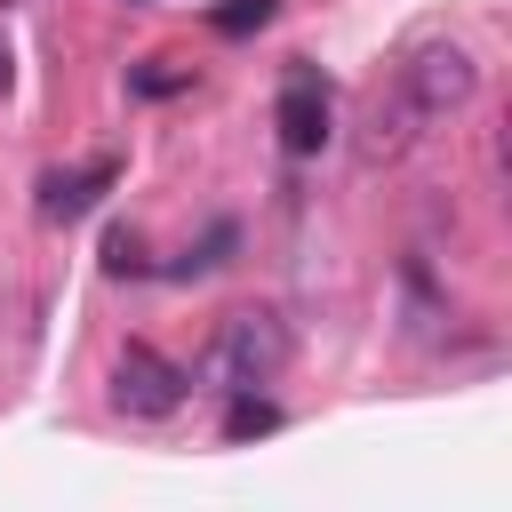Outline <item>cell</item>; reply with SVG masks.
Wrapping results in <instances>:
<instances>
[{
	"label": "cell",
	"instance_id": "1",
	"mask_svg": "<svg viewBox=\"0 0 512 512\" xmlns=\"http://www.w3.org/2000/svg\"><path fill=\"white\" fill-rule=\"evenodd\" d=\"M280 368H288L280 312H224L216 336H208V352H200V384H216V392H256Z\"/></svg>",
	"mask_w": 512,
	"mask_h": 512
},
{
	"label": "cell",
	"instance_id": "2",
	"mask_svg": "<svg viewBox=\"0 0 512 512\" xmlns=\"http://www.w3.org/2000/svg\"><path fill=\"white\" fill-rule=\"evenodd\" d=\"M392 80L416 96V112H424V120H448L456 104H472L480 64H472V48H464V40H416V48L392 64Z\"/></svg>",
	"mask_w": 512,
	"mask_h": 512
},
{
	"label": "cell",
	"instance_id": "3",
	"mask_svg": "<svg viewBox=\"0 0 512 512\" xmlns=\"http://www.w3.org/2000/svg\"><path fill=\"white\" fill-rule=\"evenodd\" d=\"M184 392H192V368H176V360L152 352V344H128V352L112 360V408H120V416L160 424V416L184 408Z\"/></svg>",
	"mask_w": 512,
	"mask_h": 512
},
{
	"label": "cell",
	"instance_id": "4",
	"mask_svg": "<svg viewBox=\"0 0 512 512\" xmlns=\"http://www.w3.org/2000/svg\"><path fill=\"white\" fill-rule=\"evenodd\" d=\"M272 128H280V152L288 160H312L328 144V72L320 64H288L280 72V104H272Z\"/></svg>",
	"mask_w": 512,
	"mask_h": 512
},
{
	"label": "cell",
	"instance_id": "5",
	"mask_svg": "<svg viewBox=\"0 0 512 512\" xmlns=\"http://www.w3.org/2000/svg\"><path fill=\"white\" fill-rule=\"evenodd\" d=\"M112 184H120V160L56 168V176H40V216H48V224H72V216H88V208H96Z\"/></svg>",
	"mask_w": 512,
	"mask_h": 512
},
{
	"label": "cell",
	"instance_id": "6",
	"mask_svg": "<svg viewBox=\"0 0 512 512\" xmlns=\"http://www.w3.org/2000/svg\"><path fill=\"white\" fill-rule=\"evenodd\" d=\"M280 424V408L264 400V392H232V408H224V440H256V432H272Z\"/></svg>",
	"mask_w": 512,
	"mask_h": 512
},
{
	"label": "cell",
	"instance_id": "7",
	"mask_svg": "<svg viewBox=\"0 0 512 512\" xmlns=\"http://www.w3.org/2000/svg\"><path fill=\"white\" fill-rule=\"evenodd\" d=\"M280 16V0H224V8H208V24L224 32V40H248V32H264Z\"/></svg>",
	"mask_w": 512,
	"mask_h": 512
},
{
	"label": "cell",
	"instance_id": "8",
	"mask_svg": "<svg viewBox=\"0 0 512 512\" xmlns=\"http://www.w3.org/2000/svg\"><path fill=\"white\" fill-rule=\"evenodd\" d=\"M104 272H120V280H128V272H152V264H144L136 224H112V232H104Z\"/></svg>",
	"mask_w": 512,
	"mask_h": 512
},
{
	"label": "cell",
	"instance_id": "9",
	"mask_svg": "<svg viewBox=\"0 0 512 512\" xmlns=\"http://www.w3.org/2000/svg\"><path fill=\"white\" fill-rule=\"evenodd\" d=\"M232 240H240V232H232V224H216V232L200 240V256H184V264H168V272H176V280H192V272H216V264L232 256Z\"/></svg>",
	"mask_w": 512,
	"mask_h": 512
},
{
	"label": "cell",
	"instance_id": "10",
	"mask_svg": "<svg viewBox=\"0 0 512 512\" xmlns=\"http://www.w3.org/2000/svg\"><path fill=\"white\" fill-rule=\"evenodd\" d=\"M136 88H144V96H176V88H184V72H160V64H144V72H136Z\"/></svg>",
	"mask_w": 512,
	"mask_h": 512
},
{
	"label": "cell",
	"instance_id": "11",
	"mask_svg": "<svg viewBox=\"0 0 512 512\" xmlns=\"http://www.w3.org/2000/svg\"><path fill=\"white\" fill-rule=\"evenodd\" d=\"M0 96H8V40H0Z\"/></svg>",
	"mask_w": 512,
	"mask_h": 512
}]
</instances>
